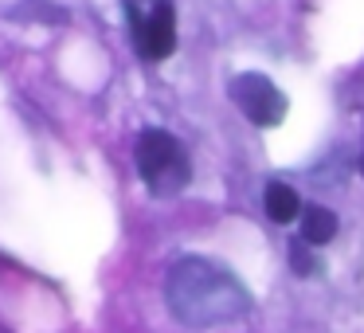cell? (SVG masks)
Masks as SVG:
<instances>
[{
  "label": "cell",
  "mask_w": 364,
  "mask_h": 333,
  "mask_svg": "<svg viewBox=\"0 0 364 333\" xmlns=\"http://www.w3.org/2000/svg\"><path fill=\"white\" fill-rule=\"evenodd\" d=\"M262 204H267V216H270L274 223H290V220H298V216H301L298 192H294L290 184H282V181H270V184H267V196H262Z\"/></svg>",
  "instance_id": "5b68a950"
},
{
  "label": "cell",
  "mask_w": 364,
  "mask_h": 333,
  "mask_svg": "<svg viewBox=\"0 0 364 333\" xmlns=\"http://www.w3.org/2000/svg\"><path fill=\"white\" fill-rule=\"evenodd\" d=\"M290 267L298 270V275H314V270H317L314 255L306 251V239H298V243H290Z\"/></svg>",
  "instance_id": "52a82bcc"
},
{
  "label": "cell",
  "mask_w": 364,
  "mask_h": 333,
  "mask_svg": "<svg viewBox=\"0 0 364 333\" xmlns=\"http://www.w3.org/2000/svg\"><path fill=\"white\" fill-rule=\"evenodd\" d=\"M360 173H364V161H360Z\"/></svg>",
  "instance_id": "ba28073f"
},
{
  "label": "cell",
  "mask_w": 364,
  "mask_h": 333,
  "mask_svg": "<svg viewBox=\"0 0 364 333\" xmlns=\"http://www.w3.org/2000/svg\"><path fill=\"white\" fill-rule=\"evenodd\" d=\"M126 12H129V28H134V43H137V51H141V59L161 63V59L173 56V48H176V12H173L168 0H153L145 12H141L137 0H126Z\"/></svg>",
  "instance_id": "3957f363"
},
{
  "label": "cell",
  "mask_w": 364,
  "mask_h": 333,
  "mask_svg": "<svg viewBox=\"0 0 364 333\" xmlns=\"http://www.w3.org/2000/svg\"><path fill=\"white\" fill-rule=\"evenodd\" d=\"M333 236H337V216H333L329 208H321V204L301 208V239H306V243L321 247V243H329Z\"/></svg>",
  "instance_id": "8992f818"
},
{
  "label": "cell",
  "mask_w": 364,
  "mask_h": 333,
  "mask_svg": "<svg viewBox=\"0 0 364 333\" xmlns=\"http://www.w3.org/2000/svg\"><path fill=\"white\" fill-rule=\"evenodd\" d=\"M165 302L176 322L188 325V329L231 325L251 310L247 286L228 267H220L215 259H204V255H188V259L173 263L165 278Z\"/></svg>",
  "instance_id": "6da1fadb"
},
{
  "label": "cell",
  "mask_w": 364,
  "mask_h": 333,
  "mask_svg": "<svg viewBox=\"0 0 364 333\" xmlns=\"http://www.w3.org/2000/svg\"><path fill=\"white\" fill-rule=\"evenodd\" d=\"M231 102L247 114L259 130H274L286 118V95L259 71H247L231 79Z\"/></svg>",
  "instance_id": "277c9868"
},
{
  "label": "cell",
  "mask_w": 364,
  "mask_h": 333,
  "mask_svg": "<svg viewBox=\"0 0 364 333\" xmlns=\"http://www.w3.org/2000/svg\"><path fill=\"white\" fill-rule=\"evenodd\" d=\"M137 173L153 196H181L192 181L188 149L165 130H145L137 137Z\"/></svg>",
  "instance_id": "7a4b0ae2"
}]
</instances>
